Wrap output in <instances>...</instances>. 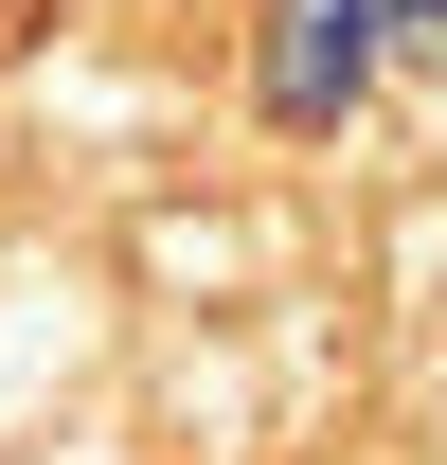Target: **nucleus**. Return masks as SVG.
<instances>
[{
  "label": "nucleus",
  "mask_w": 447,
  "mask_h": 465,
  "mask_svg": "<svg viewBox=\"0 0 447 465\" xmlns=\"http://www.w3.org/2000/svg\"><path fill=\"white\" fill-rule=\"evenodd\" d=\"M36 36H55V0H0V72H18V54H36Z\"/></svg>",
  "instance_id": "obj_2"
},
{
  "label": "nucleus",
  "mask_w": 447,
  "mask_h": 465,
  "mask_svg": "<svg viewBox=\"0 0 447 465\" xmlns=\"http://www.w3.org/2000/svg\"><path fill=\"white\" fill-rule=\"evenodd\" d=\"M358 18H376V0H286V36H269V108L286 125H323L340 90H358Z\"/></svg>",
  "instance_id": "obj_1"
}]
</instances>
